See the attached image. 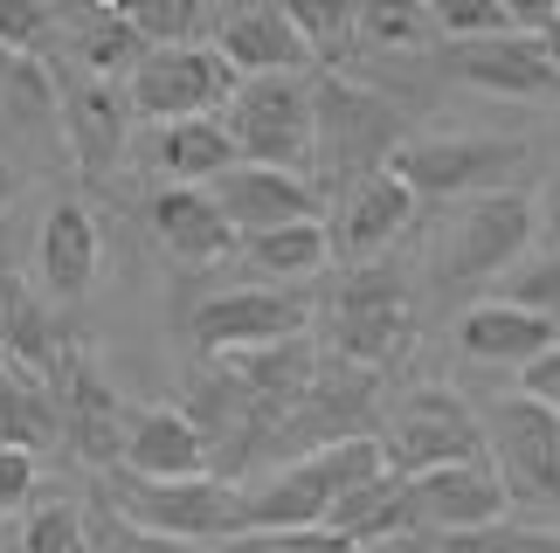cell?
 Here are the masks:
<instances>
[{"label":"cell","mask_w":560,"mask_h":553,"mask_svg":"<svg viewBox=\"0 0 560 553\" xmlns=\"http://www.w3.org/2000/svg\"><path fill=\"white\" fill-rule=\"evenodd\" d=\"M70 56H77V70L83 77H132L139 70V56H145V42L132 35V21L125 14H104V8H91L83 21H70Z\"/></svg>","instance_id":"cell-28"},{"label":"cell","mask_w":560,"mask_h":553,"mask_svg":"<svg viewBox=\"0 0 560 553\" xmlns=\"http://www.w3.org/2000/svg\"><path fill=\"white\" fill-rule=\"evenodd\" d=\"M520 166H526V139H491V132H429V139H401L387 153V174L416 201L505 195Z\"/></svg>","instance_id":"cell-3"},{"label":"cell","mask_w":560,"mask_h":553,"mask_svg":"<svg viewBox=\"0 0 560 553\" xmlns=\"http://www.w3.org/2000/svg\"><path fill=\"white\" fill-rule=\"evenodd\" d=\"M429 21L450 42H485V35H512V21L499 0H429Z\"/></svg>","instance_id":"cell-35"},{"label":"cell","mask_w":560,"mask_h":553,"mask_svg":"<svg viewBox=\"0 0 560 553\" xmlns=\"http://www.w3.org/2000/svg\"><path fill=\"white\" fill-rule=\"evenodd\" d=\"M284 14L305 35L312 62H339V49L360 35V0H284Z\"/></svg>","instance_id":"cell-32"},{"label":"cell","mask_w":560,"mask_h":553,"mask_svg":"<svg viewBox=\"0 0 560 553\" xmlns=\"http://www.w3.org/2000/svg\"><path fill=\"white\" fill-rule=\"evenodd\" d=\"M374 401H381V374L353 367V360H339V353H318L305 395H298L291 415L277 422L270 450H284V463H291V457L332 450V443H353V436H381L374 430Z\"/></svg>","instance_id":"cell-8"},{"label":"cell","mask_w":560,"mask_h":553,"mask_svg":"<svg viewBox=\"0 0 560 553\" xmlns=\"http://www.w3.org/2000/svg\"><path fill=\"white\" fill-rule=\"evenodd\" d=\"M214 553H353V540H339L332 526H284V533H235Z\"/></svg>","instance_id":"cell-36"},{"label":"cell","mask_w":560,"mask_h":553,"mask_svg":"<svg viewBox=\"0 0 560 553\" xmlns=\"http://www.w3.org/2000/svg\"><path fill=\"white\" fill-rule=\"evenodd\" d=\"M104 505L139 526V533H166V540H194V546H222L243 533V492L229 478H180V484H145L125 471H104Z\"/></svg>","instance_id":"cell-4"},{"label":"cell","mask_w":560,"mask_h":553,"mask_svg":"<svg viewBox=\"0 0 560 553\" xmlns=\"http://www.w3.org/2000/svg\"><path fill=\"white\" fill-rule=\"evenodd\" d=\"M208 42L235 77H312V49L291 28L284 0H222L208 14Z\"/></svg>","instance_id":"cell-13"},{"label":"cell","mask_w":560,"mask_h":553,"mask_svg":"<svg viewBox=\"0 0 560 553\" xmlns=\"http://www.w3.org/2000/svg\"><path fill=\"white\" fill-rule=\"evenodd\" d=\"M416 346V297L408 276L387 263H360L339 276L332 305H326V353L353 360L368 374H387L395 360Z\"/></svg>","instance_id":"cell-2"},{"label":"cell","mask_w":560,"mask_h":553,"mask_svg":"<svg viewBox=\"0 0 560 553\" xmlns=\"http://www.w3.org/2000/svg\"><path fill=\"white\" fill-rule=\"evenodd\" d=\"M387 471L381 457V436H353V443H332V450H312V457H291L277 471L243 492V533H284V526H326L332 505L360 492L368 478Z\"/></svg>","instance_id":"cell-1"},{"label":"cell","mask_w":560,"mask_h":553,"mask_svg":"<svg viewBox=\"0 0 560 553\" xmlns=\"http://www.w3.org/2000/svg\"><path fill=\"white\" fill-rule=\"evenodd\" d=\"M194 353L201 360H235V353H264V346H291L312 332V297L298 284H235L194 305L187 318Z\"/></svg>","instance_id":"cell-6"},{"label":"cell","mask_w":560,"mask_h":553,"mask_svg":"<svg viewBox=\"0 0 560 553\" xmlns=\"http://www.w3.org/2000/svg\"><path fill=\"white\" fill-rule=\"evenodd\" d=\"M408 505H416V533L429 540H464V533H485V526L512 519V492L499 478V463H450V471H429V478H408Z\"/></svg>","instance_id":"cell-16"},{"label":"cell","mask_w":560,"mask_h":553,"mask_svg":"<svg viewBox=\"0 0 560 553\" xmlns=\"http://www.w3.org/2000/svg\"><path fill=\"white\" fill-rule=\"evenodd\" d=\"M56 395H62V450H77L91 471H118L125 463V430L132 409L112 395V380L97 374V360L83 346H62L56 360Z\"/></svg>","instance_id":"cell-14"},{"label":"cell","mask_w":560,"mask_h":553,"mask_svg":"<svg viewBox=\"0 0 560 553\" xmlns=\"http://www.w3.org/2000/svg\"><path fill=\"white\" fill-rule=\"evenodd\" d=\"M547 346H560V326L526 305H505V297H478L457 318V353L478 360V367H533Z\"/></svg>","instance_id":"cell-23"},{"label":"cell","mask_w":560,"mask_h":553,"mask_svg":"<svg viewBox=\"0 0 560 553\" xmlns=\"http://www.w3.org/2000/svg\"><path fill=\"white\" fill-rule=\"evenodd\" d=\"M243 77L214 56V42H187V49H145L139 70L125 77V104L145 125H180V118H222Z\"/></svg>","instance_id":"cell-9"},{"label":"cell","mask_w":560,"mask_h":553,"mask_svg":"<svg viewBox=\"0 0 560 553\" xmlns=\"http://www.w3.org/2000/svg\"><path fill=\"white\" fill-rule=\"evenodd\" d=\"M312 97H318V153H312V166H326L332 195L353 187L360 174H374V166H387V153L408 139L395 104H381L374 91H360L347 77H312Z\"/></svg>","instance_id":"cell-10"},{"label":"cell","mask_w":560,"mask_h":553,"mask_svg":"<svg viewBox=\"0 0 560 553\" xmlns=\"http://www.w3.org/2000/svg\"><path fill=\"white\" fill-rule=\"evenodd\" d=\"M533 228H540V208H533L526 187H505V195H478L450 228V257L443 270L457 284H499L505 270H520L533 257Z\"/></svg>","instance_id":"cell-11"},{"label":"cell","mask_w":560,"mask_h":553,"mask_svg":"<svg viewBox=\"0 0 560 553\" xmlns=\"http://www.w3.org/2000/svg\"><path fill=\"white\" fill-rule=\"evenodd\" d=\"M485 450L499 463L512 498L560 505V415L526 395H505L485 409Z\"/></svg>","instance_id":"cell-12"},{"label":"cell","mask_w":560,"mask_h":553,"mask_svg":"<svg viewBox=\"0 0 560 553\" xmlns=\"http://www.w3.org/2000/svg\"><path fill=\"white\" fill-rule=\"evenodd\" d=\"M35 478H42V457L0 450V513H21V498H35Z\"/></svg>","instance_id":"cell-38"},{"label":"cell","mask_w":560,"mask_h":553,"mask_svg":"<svg viewBox=\"0 0 560 553\" xmlns=\"http://www.w3.org/2000/svg\"><path fill=\"white\" fill-rule=\"evenodd\" d=\"M0 553H8V546H0Z\"/></svg>","instance_id":"cell-47"},{"label":"cell","mask_w":560,"mask_h":553,"mask_svg":"<svg viewBox=\"0 0 560 553\" xmlns=\"http://www.w3.org/2000/svg\"><path fill=\"white\" fill-rule=\"evenodd\" d=\"M499 297L505 305H526V311H540L560 326V243L540 249V257H526L520 270H505L499 276Z\"/></svg>","instance_id":"cell-33"},{"label":"cell","mask_w":560,"mask_h":553,"mask_svg":"<svg viewBox=\"0 0 560 553\" xmlns=\"http://www.w3.org/2000/svg\"><path fill=\"white\" fill-rule=\"evenodd\" d=\"M235 257H243L256 276H270V284L305 291V276H318L332 263V236H326V222H284V228H264V236H243Z\"/></svg>","instance_id":"cell-27"},{"label":"cell","mask_w":560,"mask_h":553,"mask_svg":"<svg viewBox=\"0 0 560 553\" xmlns=\"http://www.w3.org/2000/svg\"><path fill=\"white\" fill-rule=\"evenodd\" d=\"M0 353L14 367H35V374H56V360H62V332H56L49 297L21 270H0Z\"/></svg>","instance_id":"cell-26"},{"label":"cell","mask_w":560,"mask_h":553,"mask_svg":"<svg viewBox=\"0 0 560 553\" xmlns=\"http://www.w3.org/2000/svg\"><path fill=\"white\" fill-rule=\"evenodd\" d=\"M49 104L62 111V139H70V153H77L83 174H112L118 153H125V139H132V104H125L118 83L56 62V70H49Z\"/></svg>","instance_id":"cell-17"},{"label":"cell","mask_w":560,"mask_h":553,"mask_svg":"<svg viewBox=\"0 0 560 553\" xmlns=\"http://www.w3.org/2000/svg\"><path fill=\"white\" fill-rule=\"evenodd\" d=\"M104 519H112V533L104 546L91 540V553H214V546H194V540H166V533H139V526H125L112 505H104Z\"/></svg>","instance_id":"cell-37"},{"label":"cell","mask_w":560,"mask_h":553,"mask_svg":"<svg viewBox=\"0 0 560 553\" xmlns=\"http://www.w3.org/2000/svg\"><path fill=\"white\" fill-rule=\"evenodd\" d=\"M0 450H21V457H42V450H62V395H56V374H35V367H0Z\"/></svg>","instance_id":"cell-24"},{"label":"cell","mask_w":560,"mask_h":553,"mask_svg":"<svg viewBox=\"0 0 560 553\" xmlns=\"http://www.w3.org/2000/svg\"><path fill=\"white\" fill-rule=\"evenodd\" d=\"M104 270V236H97V215L83 208L77 195H62L49 215H42V236H35V276H42V297L56 305H83Z\"/></svg>","instance_id":"cell-19"},{"label":"cell","mask_w":560,"mask_h":553,"mask_svg":"<svg viewBox=\"0 0 560 553\" xmlns=\"http://www.w3.org/2000/svg\"><path fill=\"white\" fill-rule=\"evenodd\" d=\"M408 222H416V195L387 174V166H374V174H360L353 187H339L332 208H326V236H332V263H381L387 249H395L408 236Z\"/></svg>","instance_id":"cell-15"},{"label":"cell","mask_w":560,"mask_h":553,"mask_svg":"<svg viewBox=\"0 0 560 553\" xmlns=\"http://www.w3.org/2000/svg\"><path fill=\"white\" fill-rule=\"evenodd\" d=\"M14 553H91V519H83V505H70V498L28 505V519H21V533H14Z\"/></svg>","instance_id":"cell-31"},{"label":"cell","mask_w":560,"mask_h":553,"mask_svg":"<svg viewBox=\"0 0 560 553\" xmlns=\"http://www.w3.org/2000/svg\"><path fill=\"white\" fill-rule=\"evenodd\" d=\"M499 8H505V21L520 35H547V21L560 14V0H499Z\"/></svg>","instance_id":"cell-40"},{"label":"cell","mask_w":560,"mask_h":553,"mask_svg":"<svg viewBox=\"0 0 560 553\" xmlns=\"http://www.w3.org/2000/svg\"><path fill=\"white\" fill-rule=\"evenodd\" d=\"M540 42H547V56H553V70H560V14L547 21V35H540Z\"/></svg>","instance_id":"cell-43"},{"label":"cell","mask_w":560,"mask_h":553,"mask_svg":"<svg viewBox=\"0 0 560 553\" xmlns=\"http://www.w3.org/2000/svg\"><path fill=\"white\" fill-rule=\"evenodd\" d=\"M145 222H153L166 257L187 263V270H214L243 249V236L229 228V215L214 208L208 187H160V195L145 201Z\"/></svg>","instance_id":"cell-21"},{"label":"cell","mask_w":560,"mask_h":553,"mask_svg":"<svg viewBox=\"0 0 560 553\" xmlns=\"http://www.w3.org/2000/svg\"><path fill=\"white\" fill-rule=\"evenodd\" d=\"M125 478L145 484H180V478H208V436L187 409H132V430H125Z\"/></svg>","instance_id":"cell-22"},{"label":"cell","mask_w":560,"mask_h":553,"mask_svg":"<svg viewBox=\"0 0 560 553\" xmlns=\"http://www.w3.org/2000/svg\"><path fill=\"white\" fill-rule=\"evenodd\" d=\"M229 139L249 166H284V174H305L318 153V97L312 77H249L243 91L229 97Z\"/></svg>","instance_id":"cell-5"},{"label":"cell","mask_w":560,"mask_h":553,"mask_svg":"<svg viewBox=\"0 0 560 553\" xmlns=\"http://www.w3.org/2000/svg\"><path fill=\"white\" fill-rule=\"evenodd\" d=\"M381 457L395 478H429L450 463H485V415L450 388H416L381 422Z\"/></svg>","instance_id":"cell-7"},{"label":"cell","mask_w":560,"mask_h":553,"mask_svg":"<svg viewBox=\"0 0 560 553\" xmlns=\"http://www.w3.org/2000/svg\"><path fill=\"white\" fill-rule=\"evenodd\" d=\"M436 553H560L553 526H520V519H499L485 533H464V540H443Z\"/></svg>","instance_id":"cell-34"},{"label":"cell","mask_w":560,"mask_h":553,"mask_svg":"<svg viewBox=\"0 0 560 553\" xmlns=\"http://www.w3.org/2000/svg\"><path fill=\"white\" fill-rule=\"evenodd\" d=\"M91 8H104V14H125V0H91Z\"/></svg>","instance_id":"cell-45"},{"label":"cell","mask_w":560,"mask_h":553,"mask_svg":"<svg viewBox=\"0 0 560 553\" xmlns=\"http://www.w3.org/2000/svg\"><path fill=\"white\" fill-rule=\"evenodd\" d=\"M208 195L229 215L235 236H264V228H284V222H326L318 180L312 174H284V166H249L243 160V166H229Z\"/></svg>","instance_id":"cell-18"},{"label":"cell","mask_w":560,"mask_h":553,"mask_svg":"<svg viewBox=\"0 0 560 553\" xmlns=\"http://www.w3.org/2000/svg\"><path fill=\"white\" fill-rule=\"evenodd\" d=\"M547 228H553V243H560V174H553V187H547Z\"/></svg>","instance_id":"cell-42"},{"label":"cell","mask_w":560,"mask_h":553,"mask_svg":"<svg viewBox=\"0 0 560 553\" xmlns=\"http://www.w3.org/2000/svg\"><path fill=\"white\" fill-rule=\"evenodd\" d=\"M353 553H408V540L401 546H353Z\"/></svg>","instance_id":"cell-44"},{"label":"cell","mask_w":560,"mask_h":553,"mask_svg":"<svg viewBox=\"0 0 560 553\" xmlns=\"http://www.w3.org/2000/svg\"><path fill=\"white\" fill-rule=\"evenodd\" d=\"M153 166L166 174V187H214L229 166H243L229 125L222 118H180V125H153Z\"/></svg>","instance_id":"cell-25"},{"label":"cell","mask_w":560,"mask_h":553,"mask_svg":"<svg viewBox=\"0 0 560 553\" xmlns=\"http://www.w3.org/2000/svg\"><path fill=\"white\" fill-rule=\"evenodd\" d=\"M208 0H125V21L145 49H187L208 35Z\"/></svg>","instance_id":"cell-30"},{"label":"cell","mask_w":560,"mask_h":553,"mask_svg":"<svg viewBox=\"0 0 560 553\" xmlns=\"http://www.w3.org/2000/svg\"><path fill=\"white\" fill-rule=\"evenodd\" d=\"M450 77L491 97H553L560 70L540 35H485V42H450Z\"/></svg>","instance_id":"cell-20"},{"label":"cell","mask_w":560,"mask_h":553,"mask_svg":"<svg viewBox=\"0 0 560 553\" xmlns=\"http://www.w3.org/2000/svg\"><path fill=\"white\" fill-rule=\"evenodd\" d=\"M368 49H387V56H416L436 42V21H429V0H360V35Z\"/></svg>","instance_id":"cell-29"},{"label":"cell","mask_w":560,"mask_h":553,"mask_svg":"<svg viewBox=\"0 0 560 553\" xmlns=\"http://www.w3.org/2000/svg\"><path fill=\"white\" fill-rule=\"evenodd\" d=\"M21 195V174H14V166L8 160H0V215H8V201Z\"/></svg>","instance_id":"cell-41"},{"label":"cell","mask_w":560,"mask_h":553,"mask_svg":"<svg viewBox=\"0 0 560 553\" xmlns=\"http://www.w3.org/2000/svg\"><path fill=\"white\" fill-rule=\"evenodd\" d=\"M0 367H8V353H0Z\"/></svg>","instance_id":"cell-46"},{"label":"cell","mask_w":560,"mask_h":553,"mask_svg":"<svg viewBox=\"0 0 560 553\" xmlns=\"http://www.w3.org/2000/svg\"><path fill=\"white\" fill-rule=\"evenodd\" d=\"M520 395L560 415V346H547V353H540V360H533V367L520 374Z\"/></svg>","instance_id":"cell-39"}]
</instances>
